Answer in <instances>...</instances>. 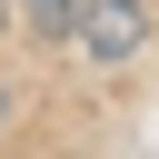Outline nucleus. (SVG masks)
<instances>
[{"instance_id":"1","label":"nucleus","mask_w":159,"mask_h":159,"mask_svg":"<svg viewBox=\"0 0 159 159\" xmlns=\"http://www.w3.org/2000/svg\"><path fill=\"white\" fill-rule=\"evenodd\" d=\"M70 50H80L89 70H129V60L149 50V0H80Z\"/></svg>"},{"instance_id":"3","label":"nucleus","mask_w":159,"mask_h":159,"mask_svg":"<svg viewBox=\"0 0 159 159\" xmlns=\"http://www.w3.org/2000/svg\"><path fill=\"white\" fill-rule=\"evenodd\" d=\"M10 119H20V99H10V89H0V129H10Z\"/></svg>"},{"instance_id":"2","label":"nucleus","mask_w":159,"mask_h":159,"mask_svg":"<svg viewBox=\"0 0 159 159\" xmlns=\"http://www.w3.org/2000/svg\"><path fill=\"white\" fill-rule=\"evenodd\" d=\"M20 10H30V30H40V40H60V50H70V20H80V0H20Z\"/></svg>"}]
</instances>
